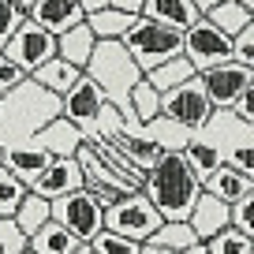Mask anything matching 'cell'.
<instances>
[{
    "label": "cell",
    "mask_w": 254,
    "mask_h": 254,
    "mask_svg": "<svg viewBox=\"0 0 254 254\" xmlns=\"http://www.w3.org/2000/svg\"><path fill=\"white\" fill-rule=\"evenodd\" d=\"M82 75H90V79L97 82V90H101L105 101L120 112V120L127 124V131L138 135L142 124H138L135 112H131V86L142 79V71H138L135 60L127 56V49L120 45V41H97L94 53H90V60H86V67H82Z\"/></svg>",
    "instance_id": "1"
},
{
    "label": "cell",
    "mask_w": 254,
    "mask_h": 254,
    "mask_svg": "<svg viewBox=\"0 0 254 254\" xmlns=\"http://www.w3.org/2000/svg\"><path fill=\"white\" fill-rule=\"evenodd\" d=\"M142 194L161 213V221H187L198 194H202V183H198V176L190 172V165L183 161V153H165L146 172Z\"/></svg>",
    "instance_id": "2"
},
{
    "label": "cell",
    "mask_w": 254,
    "mask_h": 254,
    "mask_svg": "<svg viewBox=\"0 0 254 254\" xmlns=\"http://www.w3.org/2000/svg\"><path fill=\"white\" fill-rule=\"evenodd\" d=\"M56 116H60V97L41 90L38 82L23 79L15 90L0 97V146L34 138Z\"/></svg>",
    "instance_id": "3"
},
{
    "label": "cell",
    "mask_w": 254,
    "mask_h": 254,
    "mask_svg": "<svg viewBox=\"0 0 254 254\" xmlns=\"http://www.w3.org/2000/svg\"><path fill=\"white\" fill-rule=\"evenodd\" d=\"M198 135L217 146L221 165L236 168L243 176H254V124L251 120H239L228 109H213V116L198 127Z\"/></svg>",
    "instance_id": "4"
},
{
    "label": "cell",
    "mask_w": 254,
    "mask_h": 254,
    "mask_svg": "<svg viewBox=\"0 0 254 254\" xmlns=\"http://www.w3.org/2000/svg\"><path fill=\"white\" fill-rule=\"evenodd\" d=\"M180 41H183L180 30H168V26H161V23H153V19L138 15L135 23L124 30L120 45L127 49V56L135 60L138 71L146 75V71H153L157 64H165V60H172V56H180Z\"/></svg>",
    "instance_id": "5"
},
{
    "label": "cell",
    "mask_w": 254,
    "mask_h": 254,
    "mask_svg": "<svg viewBox=\"0 0 254 254\" xmlns=\"http://www.w3.org/2000/svg\"><path fill=\"white\" fill-rule=\"evenodd\" d=\"M75 165H79V172H82V187H86L101 206H112V202H120V198H127V194H138V190H142L135 180H127L116 165H109L86 138H82L79 150H75Z\"/></svg>",
    "instance_id": "6"
},
{
    "label": "cell",
    "mask_w": 254,
    "mask_h": 254,
    "mask_svg": "<svg viewBox=\"0 0 254 254\" xmlns=\"http://www.w3.org/2000/svg\"><path fill=\"white\" fill-rule=\"evenodd\" d=\"M49 217H53L60 228H67L79 243H90V239L105 228V221H101V217H105V206L90 194L86 187L53 198V202H49Z\"/></svg>",
    "instance_id": "7"
},
{
    "label": "cell",
    "mask_w": 254,
    "mask_h": 254,
    "mask_svg": "<svg viewBox=\"0 0 254 254\" xmlns=\"http://www.w3.org/2000/svg\"><path fill=\"white\" fill-rule=\"evenodd\" d=\"M105 228L116 232V236L131 239V243H146V239L157 232L161 224V213L150 206V198H146L142 190L138 194H127V198L112 202V206H105Z\"/></svg>",
    "instance_id": "8"
},
{
    "label": "cell",
    "mask_w": 254,
    "mask_h": 254,
    "mask_svg": "<svg viewBox=\"0 0 254 254\" xmlns=\"http://www.w3.org/2000/svg\"><path fill=\"white\" fill-rule=\"evenodd\" d=\"M161 116L172 120V124H180L183 131H190V135L213 116V101L206 97L198 75L187 79V82H180V86H172L168 94H161Z\"/></svg>",
    "instance_id": "9"
},
{
    "label": "cell",
    "mask_w": 254,
    "mask_h": 254,
    "mask_svg": "<svg viewBox=\"0 0 254 254\" xmlns=\"http://www.w3.org/2000/svg\"><path fill=\"white\" fill-rule=\"evenodd\" d=\"M180 56L194 67V71H209L217 64H228L232 60V38H224L213 23L198 19L183 30V41H180Z\"/></svg>",
    "instance_id": "10"
},
{
    "label": "cell",
    "mask_w": 254,
    "mask_h": 254,
    "mask_svg": "<svg viewBox=\"0 0 254 254\" xmlns=\"http://www.w3.org/2000/svg\"><path fill=\"white\" fill-rule=\"evenodd\" d=\"M0 53L8 56L11 64H15L23 75L38 71L45 60H53L56 56V38L49 30H41L38 23H30V19H23V23L11 30V38L4 41V49Z\"/></svg>",
    "instance_id": "11"
},
{
    "label": "cell",
    "mask_w": 254,
    "mask_h": 254,
    "mask_svg": "<svg viewBox=\"0 0 254 254\" xmlns=\"http://www.w3.org/2000/svg\"><path fill=\"white\" fill-rule=\"evenodd\" d=\"M105 105H109V101H105V94L97 90V82L90 79V75H79V82L60 97V116L67 120V124L79 127L82 138H94Z\"/></svg>",
    "instance_id": "12"
},
{
    "label": "cell",
    "mask_w": 254,
    "mask_h": 254,
    "mask_svg": "<svg viewBox=\"0 0 254 254\" xmlns=\"http://www.w3.org/2000/svg\"><path fill=\"white\" fill-rule=\"evenodd\" d=\"M202 90L206 97L213 101V109H232L247 90H254V67H243V64L228 60V64H217L209 71H198Z\"/></svg>",
    "instance_id": "13"
},
{
    "label": "cell",
    "mask_w": 254,
    "mask_h": 254,
    "mask_svg": "<svg viewBox=\"0 0 254 254\" xmlns=\"http://www.w3.org/2000/svg\"><path fill=\"white\" fill-rule=\"evenodd\" d=\"M49 161H53V153H49L45 146H38L34 138H23V142L0 146V168H8V172L15 176V180L23 183L26 190H30V183L38 180L41 172H45Z\"/></svg>",
    "instance_id": "14"
},
{
    "label": "cell",
    "mask_w": 254,
    "mask_h": 254,
    "mask_svg": "<svg viewBox=\"0 0 254 254\" xmlns=\"http://www.w3.org/2000/svg\"><path fill=\"white\" fill-rule=\"evenodd\" d=\"M26 19L38 23L41 30H49L53 38H60L64 30L79 26L86 19V11H82L79 0H34V8L26 11Z\"/></svg>",
    "instance_id": "15"
},
{
    "label": "cell",
    "mask_w": 254,
    "mask_h": 254,
    "mask_svg": "<svg viewBox=\"0 0 254 254\" xmlns=\"http://www.w3.org/2000/svg\"><path fill=\"white\" fill-rule=\"evenodd\" d=\"M79 187H82V172H79V165H75V157H53L45 165V172L30 183V190L41 194L45 202L60 198V194H71V190H79Z\"/></svg>",
    "instance_id": "16"
},
{
    "label": "cell",
    "mask_w": 254,
    "mask_h": 254,
    "mask_svg": "<svg viewBox=\"0 0 254 254\" xmlns=\"http://www.w3.org/2000/svg\"><path fill=\"white\" fill-rule=\"evenodd\" d=\"M187 224H190V232H194L198 243L213 239L221 228H228V202H221V198H213V194L202 190L194 209H190V217H187Z\"/></svg>",
    "instance_id": "17"
},
{
    "label": "cell",
    "mask_w": 254,
    "mask_h": 254,
    "mask_svg": "<svg viewBox=\"0 0 254 254\" xmlns=\"http://www.w3.org/2000/svg\"><path fill=\"white\" fill-rule=\"evenodd\" d=\"M142 15L153 19V23L168 26V30H187L190 23H198L202 11L194 0H142Z\"/></svg>",
    "instance_id": "18"
},
{
    "label": "cell",
    "mask_w": 254,
    "mask_h": 254,
    "mask_svg": "<svg viewBox=\"0 0 254 254\" xmlns=\"http://www.w3.org/2000/svg\"><path fill=\"white\" fill-rule=\"evenodd\" d=\"M202 190L232 206L236 198H243V194L254 190V176H243V172H236V168H228V165H217L209 176H202Z\"/></svg>",
    "instance_id": "19"
},
{
    "label": "cell",
    "mask_w": 254,
    "mask_h": 254,
    "mask_svg": "<svg viewBox=\"0 0 254 254\" xmlns=\"http://www.w3.org/2000/svg\"><path fill=\"white\" fill-rule=\"evenodd\" d=\"M34 142L45 146L53 157H75V150H79V142H82V131L75 124H67L64 116H56L53 124H45L38 135H34Z\"/></svg>",
    "instance_id": "20"
},
{
    "label": "cell",
    "mask_w": 254,
    "mask_h": 254,
    "mask_svg": "<svg viewBox=\"0 0 254 254\" xmlns=\"http://www.w3.org/2000/svg\"><path fill=\"white\" fill-rule=\"evenodd\" d=\"M202 19L213 23L224 38H236L243 26L254 23V8H247V4H239V0H217V4H209V8L202 11Z\"/></svg>",
    "instance_id": "21"
},
{
    "label": "cell",
    "mask_w": 254,
    "mask_h": 254,
    "mask_svg": "<svg viewBox=\"0 0 254 254\" xmlns=\"http://www.w3.org/2000/svg\"><path fill=\"white\" fill-rule=\"evenodd\" d=\"M94 45H97V38L90 34V26H86V19H82L79 26H71V30H64L60 38H56V56H60L64 64H71V67H86V60H90V53H94Z\"/></svg>",
    "instance_id": "22"
},
{
    "label": "cell",
    "mask_w": 254,
    "mask_h": 254,
    "mask_svg": "<svg viewBox=\"0 0 254 254\" xmlns=\"http://www.w3.org/2000/svg\"><path fill=\"white\" fill-rule=\"evenodd\" d=\"M79 75H82L79 67H71V64H64L60 56H53V60H45V64H41L38 71H30L26 79H30V82H38V86H41V90H49V94L64 97L67 90L75 86V82H79Z\"/></svg>",
    "instance_id": "23"
},
{
    "label": "cell",
    "mask_w": 254,
    "mask_h": 254,
    "mask_svg": "<svg viewBox=\"0 0 254 254\" xmlns=\"http://www.w3.org/2000/svg\"><path fill=\"white\" fill-rule=\"evenodd\" d=\"M79 247H82L79 239H75L67 228H60L56 221H45L30 239H26V251L30 254H71V251H79Z\"/></svg>",
    "instance_id": "24"
},
{
    "label": "cell",
    "mask_w": 254,
    "mask_h": 254,
    "mask_svg": "<svg viewBox=\"0 0 254 254\" xmlns=\"http://www.w3.org/2000/svg\"><path fill=\"white\" fill-rule=\"evenodd\" d=\"M142 138H150L161 153H183L190 131H183L180 124H172V120H165V116H153L150 124H142Z\"/></svg>",
    "instance_id": "25"
},
{
    "label": "cell",
    "mask_w": 254,
    "mask_h": 254,
    "mask_svg": "<svg viewBox=\"0 0 254 254\" xmlns=\"http://www.w3.org/2000/svg\"><path fill=\"white\" fill-rule=\"evenodd\" d=\"M138 15H127V11H116V8H97L86 15V26L90 34H94L97 41H120L124 38V30L131 23H135Z\"/></svg>",
    "instance_id": "26"
},
{
    "label": "cell",
    "mask_w": 254,
    "mask_h": 254,
    "mask_svg": "<svg viewBox=\"0 0 254 254\" xmlns=\"http://www.w3.org/2000/svg\"><path fill=\"white\" fill-rule=\"evenodd\" d=\"M194 67H190L187 60H183V56H172V60H165V64H157V67H153V71H146L142 79L150 82L153 90H157V94H168V90L172 86H180V82H187V79H194Z\"/></svg>",
    "instance_id": "27"
},
{
    "label": "cell",
    "mask_w": 254,
    "mask_h": 254,
    "mask_svg": "<svg viewBox=\"0 0 254 254\" xmlns=\"http://www.w3.org/2000/svg\"><path fill=\"white\" fill-rule=\"evenodd\" d=\"M11 221L19 224V232H23L26 239H30V236H34V232H38V228H41L45 221H53V217H49V202L41 198V194H34V190H26Z\"/></svg>",
    "instance_id": "28"
},
{
    "label": "cell",
    "mask_w": 254,
    "mask_h": 254,
    "mask_svg": "<svg viewBox=\"0 0 254 254\" xmlns=\"http://www.w3.org/2000/svg\"><path fill=\"white\" fill-rule=\"evenodd\" d=\"M146 243L165 247V251L180 254V251H187L190 243H198V239H194V232H190V224H187V221H161V224H157V232H153Z\"/></svg>",
    "instance_id": "29"
},
{
    "label": "cell",
    "mask_w": 254,
    "mask_h": 254,
    "mask_svg": "<svg viewBox=\"0 0 254 254\" xmlns=\"http://www.w3.org/2000/svg\"><path fill=\"white\" fill-rule=\"evenodd\" d=\"M131 112H135L138 124H150L153 116H161V94L146 79H138L135 86H131Z\"/></svg>",
    "instance_id": "30"
},
{
    "label": "cell",
    "mask_w": 254,
    "mask_h": 254,
    "mask_svg": "<svg viewBox=\"0 0 254 254\" xmlns=\"http://www.w3.org/2000/svg\"><path fill=\"white\" fill-rule=\"evenodd\" d=\"M206 251L209 254H254V236H243V232H236L228 224L213 239H206Z\"/></svg>",
    "instance_id": "31"
},
{
    "label": "cell",
    "mask_w": 254,
    "mask_h": 254,
    "mask_svg": "<svg viewBox=\"0 0 254 254\" xmlns=\"http://www.w3.org/2000/svg\"><path fill=\"white\" fill-rule=\"evenodd\" d=\"M86 247L94 254H138V251H142V243H131V239L116 236V232H109V228H101Z\"/></svg>",
    "instance_id": "32"
},
{
    "label": "cell",
    "mask_w": 254,
    "mask_h": 254,
    "mask_svg": "<svg viewBox=\"0 0 254 254\" xmlns=\"http://www.w3.org/2000/svg\"><path fill=\"white\" fill-rule=\"evenodd\" d=\"M23 194H26V187L8 172V168H0V217H15Z\"/></svg>",
    "instance_id": "33"
},
{
    "label": "cell",
    "mask_w": 254,
    "mask_h": 254,
    "mask_svg": "<svg viewBox=\"0 0 254 254\" xmlns=\"http://www.w3.org/2000/svg\"><path fill=\"white\" fill-rule=\"evenodd\" d=\"M251 209H254V190L251 194H243V198H236L228 206V224L236 232H243V236H254V217H251Z\"/></svg>",
    "instance_id": "34"
},
{
    "label": "cell",
    "mask_w": 254,
    "mask_h": 254,
    "mask_svg": "<svg viewBox=\"0 0 254 254\" xmlns=\"http://www.w3.org/2000/svg\"><path fill=\"white\" fill-rule=\"evenodd\" d=\"M26 251V236L19 232V224L11 217H0V254H23Z\"/></svg>",
    "instance_id": "35"
},
{
    "label": "cell",
    "mask_w": 254,
    "mask_h": 254,
    "mask_svg": "<svg viewBox=\"0 0 254 254\" xmlns=\"http://www.w3.org/2000/svg\"><path fill=\"white\" fill-rule=\"evenodd\" d=\"M232 60L243 64V67H254V23L243 26V30L232 38Z\"/></svg>",
    "instance_id": "36"
},
{
    "label": "cell",
    "mask_w": 254,
    "mask_h": 254,
    "mask_svg": "<svg viewBox=\"0 0 254 254\" xmlns=\"http://www.w3.org/2000/svg\"><path fill=\"white\" fill-rule=\"evenodd\" d=\"M23 79H26V75L19 71V67H15V64H11L8 56H4V53H0V97L8 94V90H15V86H19Z\"/></svg>",
    "instance_id": "37"
},
{
    "label": "cell",
    "mask_w": 254,
    "mask_h": 254,
    "mask_svg": "<svg viewBox=\"0 0 254 254\" xmlns=\"http://www.w3.org/2000/svg\"><path fill=\"white\" fill-rule=\"evenodd\" d=\"M19 23H23V15L11 8L8 0H0V49H4V41L11 38V30H15Z\"/></svg>",
    "instance_id": "38"
},
{
    "label": "cell",
    "mask_w": 254,
    "mask_h": 254,
    "mask_svg": "<svg viewBox=\"0 0 254 254\" xmlns=\"http://www.w3.org/2000/svg\"><path fill=\"white\" fill-rule=\"evenodd\" d=\"M228 112H236V116L239 120H251V124H254V90H247V94L243 97H239V101L236 105H232V109Z\"/></svg>",
    "instance_id": "39"
},
{
    "label": "cell",
    "mask_w": 254,
    "mask_h": 254,
    "mask_svg": "<svg viewBox=\"0 0 254 254\" xmlns=\"http://www.w3.org/2000/svg\"><path fill=\"white\" fill-rule=\"evenodd\" d=\"M105 8L127 11V15H142V0H105Z\"/></svg>",
    "instance_id": "40"
},
{
    "label": "cell",
    "mask_w": 254,
    "mask_h": 254,
    "mask_svg": "<svg viewBox=\"0 0 254 254\" xmlns=\"http://www.w3.org/2000/svg\"><path fill=\"white\" fill-rule=\"evenodd\" d=\"M8 4H11V8H15L19 15H23V19H26V11L34 8V0H8Z\"/></svg>",
    "instance_id": "41"
},
{
    "label": "cell",
    "mask_w": 254,
    "mask_h": 254,
    "mask_svg": "<svg viewBox=\"0 0 254 254\" xmlns=\"http://www.w3.org/2000/svg\"><path fill=\"white\" fill-rule=\"evenodd\" d=\"M79 4H82L86 15H90V11H97V8H105V0H79Z\"/></svg>",
    "instance_id": "42"
},
{
    "label": "cell",
    "mask_w": 254,
    "mask_h": 254,
    "mask_svg": "<svg viewBox=\"0 0 254 254\" xmlns=\"http://www.w3.org/2000/svg\"><path fill=\"white\" fill-rule=\"evenodd\" d=\"M194 4H198V11H206L209 4H217V0H194ZM239 4H247V8H254V0H239Z\"/></svg>",
    "instance_id": "43"
},
{
    "label": "cell",
    "mask_w": 254,
    "mask_h": 254,
    "mask_svg": "<svg viewBox=\"0 0 254 254\" xmlns=\"http://www.w3.org/2000/svg\"><path fill=\"white\" fill-rule=\"evenodd\" d=\"M138 254H172V251H165V247H153V243H142V251Z\"/></svg>",
    "instance_id": "44"
},
{
    "label": "cell",
    "mask_w": 254,
    "mask_h": 254,
    "mask_svg": "<svg viewBox=\"0 0 254 254\" xmlns=\"http://www.w3.org/2000/svg\"><path fill=\"white\" fill-rule=\"evenodd\" d=\"M180 254H209V251H206V243H190L187 251H180Z\"/></svg>",
    "instance_id": "45"
},
{
    "label": "cell",
    "mask_w": 254,
    "mask_h": 254,
    "mask_svg": "<svg viewBox=\"0 0 254 254\" xmlns=\"http://www.w3.org/2000/svg\"><path fill=\"white\" fill-rule=\"evenodd\" d=\"M71 254H94V251H90V247H86V243H82V247H79V251H71Z\"/></svg>",
    "instance_id": "46"
},
{
    "label": "cell",
    "mask_w": 254,
    "mask_h": 254,
    "mask_svg": "<svg viewBox=\"0 0 254 254\" xmlns=\"http://www.w3.org/2000/svg\"><path fill=\"white\" fill-rule=\"evenodd\" d=\"M23 254H30V251H23Z\"/></svg>",
    "instance_id": "47"
}]
</instances>
